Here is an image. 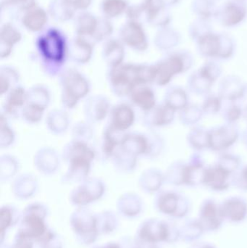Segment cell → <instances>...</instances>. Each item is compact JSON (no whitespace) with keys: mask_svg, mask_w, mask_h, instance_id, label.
Masks as SVG:
<instances>
[{"mask_svg":"<svg viewBox=\"0 0 247 248\" xmlns=\"http://www.w3.org/2000/svg\"><path fill=\"white\" fill-rule=\"evenodd\" d=\"M1 5L17 6L20 9L27 10L36 7L35 0H1Z\"/></svg>","mask_w":247,"mask_h":248,"instance_id":"obj_36","label":"cell"},{"mask_svg":"<svg viewBox=\"0 0 247 248\" xmlns=\"http://www.w3.org/2000/svg\"><path fill=\"white\" fill-rule=\"evenodd\" d=\"M191 248H214L211 245L204 244V243H201V244H197L193 246Z\"/></svg>","mask_w":247,"mask_h":248,"instance_id":"obj_38","label":"cell"},{"mask_svg":"<svg viewBox=\"0 0 247 248\" xmlns=\"http://www.w3.org/2000/svg\"><path fill=\"white\" fill-rule=\"evenodd\" d=\"M161 175L155 169H149L142 173L139 179V184L143 189L153 191L158 189L161 184Z\"/></svg>","mask_w":247,"mask_h":248,"instance_id":"obj_32","label":"cell"},{"mask_svg":"<svg viewBox=\"0 0 247 248\" xmlns=\"http://www.w3.org/2000/svg\"><path fill=\"white\" fill-rule=\"evenodd\" d=\"M42 71L49 77H59L65 69L68 45L63 35L51 29L39 36L36 42Z\"/></svg>","mask_w":247,"mask_h":248,"instance_id":"obj_2","label":"cell"},{"mask_svg":"<svg viewBox=\"0 0 247 248\" xmlns=\"http://www.w3.org/2000/svg\"><path fill=\"white\" fill-rule=\"evenodd\" d=\"M52 100L49 88L43 84H35L27 90L26 105L46 111Z\"/></svg>","mask_w":247,"mask_h":248,"instance_id":"obj_18","label":"cell"},{"mask_svg":"<svg viewBox=\"0 0 247 248\" xmlns=\"http://www.w3.org/2000/svg\"><path fill=\"white\" fill-rule=\"evenodd\" d=\"M33 163L39 173L44 175H53L59 170L60 157L55 149L42 147L36 152Z\"/></svg>","mask_w":247,"mask_h":248,"instance_id":"obj_9","label":"cell"},{"mask_svg":"<svg viewBox=\"0 0 247 248\" xmlns=\"http://www.w3.org/2000/svg\"><path fill=\"white\" fill-rule=\"evenodd\" d=\"M124 134L113 129L109 125H106L103 130L100 144V153L102 158L111 160L113 155L120 147V141Z\"/></svg>","mask_w":247,"mask_h":248,"instance_id":"obj_15","label":"cell"},{"mask_svg":"<svg viewBox=\"0 0 247 248\" xmlns=\"http://www.w3.org/2000/svg\"><path fill=\"white\" fill-rule=\"evenodd\" d=\"M49 12L54 18L67 20L73 16V8L63 0H53L49 4Z\"/></svg>","mask_w":247,"mask_h":248,"instance_id":"obj_30","label":"cell"},{"mask_svg":"<svg viewBox=\"0 0 247 248\" xmlns=\"http://www.w3.org/2000/svg\"><path fill=\"white\" fill-rule=\"evenodd\" d=\"M155 77V67L146 64L123 62L109 68L107 74L110 90L118 97H128L136 87L154 83Z\"/></svg>","mask_w":247,"mask_h":248,"instance_id":"obj_1","label":"cell"},{"mask_svg":"<svg viewBox=\"0 0 247 248\" xmlns=\"http://www.w3.org/2000/svg\"><path fill=\"white\" fill-rule=\"evenodd\" d=\"M120 36L122 43L133 50L143 52L147 48L146 33L140 23L136 20L126 23L120 31Z\"/></svg>","mask_w":247,"mask_h":248,"instance_id":"obj_7","label":"cell"},{"mask_svg":"<svg viewBox=\"0 0 247 248\" xmlns=\"http://www.w3.org/2000/svg\"><path fill=\"white\" fill-rule=\"evenodd\" d=\"M94 136L93 124L87 120L74 124L72 128V140L89 143Z\"/></svg>","mask_w":247,"mask_h":248,"instance_id":"obj_29","label":"cell"},{"mask_svg":"<svg viewBox=\"0 0 247 248\" xmlns=\"http://www.w3.org/2000/svg\"><path fill=\"white\" fill-rule=\"evenodd\" d=\"M20 164L17 157L10 154L2 155L0 158V176L1 180L11 179L20 170Z\"/></svg>","mask_w":247,"mask_h":248,"instance_id":"obj_28","label":"cell"},{"mask_svg":"<svg viewBox=\"0 0 247 248\" xmlns=\"http://www.w3.org/2000/svg\"><path fill=\"white\" fill-rule=\"evenodd\" d=\"M27 102V90L21 85L12 89L4 95L1 114L7 119L20 118L22 110Z\"/></svg>","mask_w":247,"mask_h":248,"instance_id":"obj_8","label":"cell"},{"mask_svg":"<svg viewBox=\"0 0 247 248\" xmlns=\"http://www.w3.org/2000/svg\"><path fill=\"white\" fill-rule=\"evenodd\" d=\"M20 75L16 68L4 65L0 68V94L5 95L12 89L20 85Z\"/></svg>","mask_w":247,"mask_h":248,"instance_id":"obj_26","label":"cell"},{"mask_svg":"<svg viewBox=\"0 0 247 248\" xmlns=\"http://www.w3.org/2000/svg\"><path fill=\"white\" fill-rule=\"evenodd\" d=\"M46 11L40 7H34L26 11L23 17V23L28 30L40 31L47 23Z\"/></svg>","mask_w":247,"mask_h":248,"instance_id":"obj_25","label":"cell"},{"mask_svg":"<svg viewBox=\"0 0 247 248\" xmlns=\"http://www.w3.org/2000/svg\"><path fill=\"white\" fill-rule=\"evenodd\" d=\"M102 57L109 68L123 63L125 57L123 44L116 39L109 40L103 47Z\"/></svg>","mask_w":247,"mask_h":248,"instance_id":"obj_23","label":"cell"},{"mask_svg":"<svg viewBox=\"0 0 247 248\" xmlns=\"http://www.w3.org/2000/svg\"><path fill=\"white\" fill-rule=\"evenodd\" d=\"M21 33L10 23L1 27L0 33V57L1 59L8 58L16 44L21 40Z\"/></svg>","mask_w":247,"mask_h":248,"instance_id":"obj_19","label":"cell"},{"mask_svg":"<svg viewBox=\"0 0 247 248\" xmlns=\"http://www.w3.org/2000/svg\"><path fill=\"white\" fill-rule=\"evenodd\" d=\"M103 182L97 178L88 177L73 192V199L76 202H88L100 198L104 192Z\"/></svg>","mask_w":247,"mask_h":248,"instance_id":"obj_10","label":"cell"},{"mask_svg":"<svg viewBox=\"0 0 247 248\" xmlns=\"http://www.w3.org/2000/svg\"><path fill=\"white\" fill-rule=\"evenodd\" d=\"M220 208L225 219L237 223L241 222L246 218L247 205L240 198L228 200Z\"/></svg>","mask_w":247,"mask_h":248,"instance_id":"obj_22","label":"cell"},{"mask_svg":"<svg viewBox=\"0 0 247 248\" xmlns=\"http://www.w3.org/2000/svg\"><path fill=\"white\" fill-rule=\"evenodd\" d=\"M98 20L90 13L81 14L77 20L76 30L78 36L93 37L97 30Z\"/></svg>","mask_w":247,"mask_h":248,"instance_id":"obj_27","label":"cell"},{"mask_svg":"<svg viewBox=\"0 0 247 248\" xmlns=\"http://www.w3.org/2000/svg\"><path fill=\"white\" fill-rule=\"evenodd\" d=\"M113 28L111 23L105 19L98 20L97 30L93 36L94 42H100L107 39L113 33Z\"/></svg>","mask_w":247,"mask_h":248,"instance_id":"obj_35","label":"cell"},{"mask_svg":"<svg viewBox=\"0 0 247 248\" xmlns=\"http://www.w3.org/2000/svg\"><path fill=\"white\" fill-rule=\"evenodd\" d=\"M184 202L185 201H180V198L175 194L166 192L160 196L158 205L160 209L165 214L182 218L187 215L189 211L188 204Z\"/></svg>","mask_w":247,"mask_h":248,"instance_id":"obj_16","label":"cell"},{"mask_svg":"<svg viewBox=\"0 0 247 248\" xmlns=\"http://www.w3.org/2000/svg\"><path fill=\"white\" fill-rule=\"evenodd\" d=\"M180 60L172 57L154 65L155 77L154 83L159 86H164L169 82L174 74L180 71Z\"/></svg>","mask_w":247,"mask_h":248,"instance_id":"obj_17","label":"cell"},{"mask_svg":"<svg viewBox=\"0 0 247 248\" xmlns=\"http://www.w3.org/2000/svg\"><path fill=\"white\" fill-rule=\"evenodd\" d=\"M107 125L120 133L127 132L136 122L135 108L130 103L122 102L112 106Z\"/></svg>","mask_w":247,"mask_h":248,"instance_id":"obj_5","label":"cell"},{"mask_svg":"<svg viewBox=\"0 0 247 248\" xmlns=\"http://www.w3.org/2000/svg\"><path fill=\"white\" fill-rule=\"evenodd\" d=\"M102 8L106 17H116L128 10V3L126 0H104Z\"/></svg>","mask_w":247,"mask_h":248,"instance_id":"obj_31","label":"cell"},{"mask_svg":"<svg viewBox=\"0 0 247 248\" xmlns=\"http://www.w3.org/2000/svg\"><path fill=\"white\" fill-rule=\"evenodd\" d=\"M45 122L48 131L55 135H61L68 131L71 120L66 110L54 109L47 113Z\"/></svg>","mask_w":247,"mask_h":248,"instance_id":"obj_20","label":"cell"},{"mask_svg":"<svg viewBox=\"0 0 247 248\" xmlns=\"http://www.w3.org/2000/svg\"><path fill=\"white\" fill-rule=\"evenodd\" d=\"M61 104L65 110L75 108L88 97L91 84L87 77L75 68H65L59 75Z\"/></svg>","mask_w":247,"mask_h":248,"instance_id":"obj_4","label":"cell"},{"mask_svg":"<svg viewBox=\"0 0 247 248\" xmlns=\"http://www.w3.org/2000/svg\"><path fill=\"white\" fill-rule=\"evenodd\" d=\"M5 116L1 113V133H0V147L1 149L8 148L13 145L15 140V134L10 126Z\"/></svg>","mask_w":247,"mask_h":248,"instance_id":"obj_33","label":"cell"},{"mask_svg":"<svg viewBox=\"0 0 247 248\" xmlns=\"http://www.w3.org/2000/svg\"><path fill=\"white\" fill-rule=\"evenodd\" d=\"M73 9L85 10L89 7L91 0H63Z\"/></svg>","mask_w":247,"mask_h":248,"instance_id":"obj_37","label":"cell"},{"mask_svg":"<svg viewBox=\"0 0 247 248\" xmlns=\"http://www.w3.org/2000/svg\"><path fill=\"white\" fill-rule=\"evenodd\" d=\"M119 148L138 157H145L148 150L147 135L139 132L125 133Z\"/></svg>","mask_w":247,"mask_h":248,"instance_id":"obj_13","label":"cell"},{"mask_svg":"<svg viewBox=\"0 0 247 248\" xmlns=\"http://www.w3.org/2000/svg\"><path fill=\"white\" fill-rule=\"evenodd\" d=\"M111 107L110 100L102 94L88 96L83 106L85 120L93 124L100 123L108 118Z\"/></svg>","mask_w":247,"mask_h":248,"instance_id":"obj_6","label":"cell"},{"mask_svg":"<svg viewBox=\"0 0 247 248\" xmlns=\"http://www.w3.org/2000/svg\"><path fill=\"white\" fill-rule=\"evenodd\" d=\"M204 231L200 221H190L182 228V231H180V237H182L187 241H193L198 239Z\"/></svg>","mask_w":247,"mask_h":248,"instance_id":"obj_34","label":"cell"},{"mask_svg":"<svg viewBox=\"0 0 247 248\" xmlns=\"http://www.w3.org/2000/svg\"><path fill=\"white\" fill-rule=\"evenodd\" d=\"M128 99L134 108L139 109L144 113L150 111L156 106L155 92L149 85L136 87L130 93Z\"/></svg>","mask_w":247,"mask_h":248,"instance_id":"obj_12","label":"cell"},{"mask_svg":"<svg viewBox=\"0 0 247 248\" xmlns=\"http://www.w3.org/2000/svg\"><path fill=\"white\" fill-rule=\"evenodd\" d=\"M97 155L95 149L85 141L72 140L65 144L61 155V157L68 166L63 176L64 180L81 183L88 179Z\"/></svg>","mask_w":247,"mask_h":248,"instance_id":"obj_3","label":"cell"},{"mask_svg":"<svg viewBox=\"0 0 247 248\" xmlns=\"http://www.w3.org/2000/svg\"><path fill=\"white\" fill-rule=\"evenodd\" d=\"M92 43L85 38L78 36L68 45V58L78 65L88 63L92 58Z\"/></svg>","mask_w":247,"mask_h":248,"instance_id":"obj_14","label":"cell"},{"mask_svg":"<svg viewBox=\"0 0 247 248\" xmlns=\"http://www.w3.org/2000/svg\"><path fill=\"white\" fill-rule=\"evenodd\" d=\"M224 217L221 208L213 201H207L202 207L200 214V223L204 231H215L221 227Z\"/></svg>","mask_w":247,"mask_h":248,"instance_id":"obj_11","label":"cell"},{"mask_svg":"<svg viewBox=\"0 0 247 248\" xmlns=\"http://www.w3.org/2000/svg\"><path fill=\"white\" fill-rule=\"evenodd\" d=\"M137 156L118 148L111 158L116 170L120 173H131L135 171L138 164Z\"/></svg>","mask_w":247,"mask_h":248,"instance_id":"obj_24","label":"cell"},{"mask_svg":"<svg viewBox=\"0 0 247 248\" xmlns=\"http://www.w3.org/2000/svg\"><path fill=\"white\" fill-rule=\"evenodd\" d=\"M172 108L167 104L155 106L152 110L145 113L143 124L147 128L162 126L169 124L172 119Z\"/></svg>","mask_w":247,"mask_h":248,"instance_id":"obj_21","label":"cell"}]
</instances>
